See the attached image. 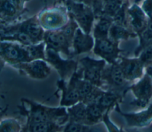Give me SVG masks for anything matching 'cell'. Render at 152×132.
Returning <instances> with one entry per match:
<instances>
[{
    "mask_svg": "<svg viewBox=\"0 0 152 132\" xmlns=\"http://www.w3.org/2000/svg\"><path fill=\"white\" fill-rule=\"evenodd\" d=\"M21 101L30 106L28 111L23 106H18L20 109L21 114L27 117L26 123L27 125L45 122H56L64 125L69 121V114L65 106L51 108L25 98H23Z\"/></svg>",
    "mask_w": 152,
    "mask_h": 132,
    "instance_id": "1",
    "label": "cell"
},
{
    "mask_svg": "<svg viewBox=\"0 0 152 132\" xmlns=\"http://www.w3.org/2000/svg\"><path fill=\"white\" fill-rule=\"evenodd\" d=\"M109 64V66H105L102 71L103 87L105 86L107 90L116 93L122 96V92L126 91L125 90L126 84V78L119 63Z\"/></svg>",
    "mask_w": 152,
    "mask_h": 132,
    "instance_id": "2",
    "label": "cell"
},
{
    "mask_svg": "<svg viewBox=\"0 0 152 132\" xmlns=\"http://www.w3.org/2000/svg\"><path fill=\"white\" fill-rule=\"evenodd\" d=\"M46 61L51 64L58 71L61 79L67 80L70 78L78 68V62L71 58L64 59L61 58L57 52L52 49L46 48Z\"/></svg>",
    "mask_w": 152,
    "mask_h": 132,
    "instance_id": "3",
    "label": "cell"
},
{
    "mask_svg": "<svg viewBox=\"0 0 152 132\" xmlns=\"http://www.w3.org/2000/svg\"><path fill=\"white\" fill-rule=\"evenodd\" d=\"M80 69L83 71V78L94 85L103 87L102 74L106 66L104 59L96 60L88 56L84 57L79 60Z\"/></svg>",
    "mask_w": 152,
    "mask_h": 132,
    "instance_id": "4",
    "label": "cell"
},
{
    "mask_svg": "<svg viewBox=\"0 0 152 132\" xmlns=\"http://www.w3.org/2000/svg\"><path fill=\"white\" fill-rule=\"evenodd\" d=\"M0 55L2 60L13 66L22 62H29L25 46L18 44L2 42Z\"/></svg>",
    "mask_w": 152,
    "mask_h": 132,
    "instance_id": "5",
    "label": "cell"
},
{
    "mask_svg": "<svg viewBox=\"0 0 152 132\" xmlns=\"http://www.w3.org/2000/svg\"><path fill=\"white\" fill-rule=\"evenodd\" d=\"M47 62L43 59H36L18 64L12 67L18 69L21 73H23L32 78L42 80L47 78L51 73V68Z\"/></svg>",
    "mask_w": 152,
    "mask_h": 132,
    "instance_id": "6",
    "label": "cell"
},
{
    "mask_svg": "<svg viewBox=\"0 0 152 132\" xmlns=\"http://www.w3.org/2000/svg\"><path fill=\"white\" fill-rule=\"evenodd\" d=\"M121 51L116 41L108 37L96 39L93 49L94 54L99 56L109 64L117 62L116 59L119 58V53Z\"/></svg>",
    "mask_w": 152,
    "mask_h": 132,
    "instance_id": "7",
    "label": "cell"
},
{
    "mask_svg": "<svg viewBox=\"0 0 152 132\" xmlns=\"http://www.w3.org/2000/svg\"><path fill=\"white\" fill-rule=\"evenodd\" d=\"M43 39L46 44V48L52 49L57 52H62L68 58L73 57L69 50L70 43L61 32L48 31L44 34Z\"/></svg>",
    "mask_w": 152,
    "mask_h": 132,
    "instance_id": "8",
    "label": "cell"
},
{
    "mask_svg": "<svg viewBox=\"0 0 152 132\" xmlns=\"http://www.w3.org/2000/svg\"><path fill=\"white\" fill-rule=\"evenodd\" d=\"M69 11L80 25L84 32L89 33L93 21V14L91 9L83 4L69 3Z\"/></svg>",
    "mask_w": 152,
    "mask_h": 132,
    "instance_id": "9",
    "label": "cell"
},
{
    "mask_svg": "<svg viewBox=\"0 0 152 132\" xmlns=\"http://www.w3.org/2000/svg\"><path fill=\"white\" fill-rule=\"evenodd\" d=\"M20 31L27 34L34 41V43H38L44 37L43 32L41 26L34 18L25 21L20 25L9 27L4 30V33H8Z\"/></svg>",
    "mask_w": 152,
    "mask_h": 132,
    "instance_id": "10",
    "label": "cell"
},
{
    "mask_svg": "<svg viewBox=\"0 0 152 132\" xmlns=\"http://www.w3.org/2000/svg\"><path fill=\"white\" fill-rule=\"evenodd\" d=\"M57 84L59 89L62 91L61 106H70L82 102L81 98L71 79L69 78L68 83H65V80L61 79L58 81Z\"/></svg>",
    "mask_w": 152,
    "mask_h": 132,
    "instance_id": "11",
    "label": "cell"
},
{
    "mask_svg": "<svg viewBox=\"0 0 152 132\" xmlns=\"http://www.w3.org/2000/svg\"><path fill=\"white\" fill-rule=\"evenodd\" d=\"M93 46L94 41L92 37L88 33L82 32L80 29L77 28L72 40V56L88 52Z\"/></svg>",
    "mask_w": 152,
    "mask_h": 132,
    "instance_id": "12",
    "label": "cell"
},
{
    "mask_svg": "<svg viewBox=\"0 0 152 132\" xmlns=\"http://www.w3.org/2000/svg\"><path fill=\"white\" fill-rule=\"evenodd\" d=\"M119 63L125 78L128 80H132L141 76L142 73V61L138 59H128L121 58Z\"/></svg>",
    "mask_w": 152,
    "mask_h": 132,
    "instance_id": "13",
    "label": "cell"
},
{
    "mask_svg": "<svg viewBox=\"0 0 152 132\" xmlns=\"http://www.w3.org/2000/svg\"><path fill=\"white\" fill-rule=\"evenodd\" d=\"M65 15L58 10L48 11L40 17L42 26L47 29L54 30L61 27L66 22Z\"/></svg>",
    "mask_w": 152,
    "mask_h": 132,
    "instance_id": "14",
    "label": "cell"
},
{
    "mask_svg": "<svg viewBox=\"0 0 152 132\" xmlns=\"http://www.w3.org/2000/svg\"><path fill=\"white\" fill-rule=\"evenodd\" d=\"M131 89L137 96L138 105H145L148 99L152 94V86L148 78L146 77L137 84L132 86Z\"/></svg>",
    "mask_w": 152,
    "mask_h": 132,
    "instance_id": "15",
    "label": "cell"
},
{
    "mask_svg": "<svg viewBox=\"0 0 152 132\" xmlns=\"http://www.w3.org/2000/svg\"><path fill=\"white\" fill-rule=\"evenodd\" d=\"M64 125H61L56 122H45L25 124L22 128L21 131L29 132H52L59 131L64 129Z\"/></svg>",
    "mask_w": 152,
    "mask_h": 132,
    "instance_id": "16",
    "label": "cell"
},
{
    "mask_svg": "<svg viewBox=\"0 0 152 132\" xmlns=\"http://www.w3.org/2000/svg\"><path fill=\"white\" fill-rule=\"evenodd\" d=\"M69 114V120L87 125L86 104L83 102L71 106L67 109Z\"/></svg>",
    "mask_w": 152,
    "mask_h": 132,
    "instance_id": "17",
    "label": "cell"
},
{
    "mask_svg": "<svg viewBox=\"0 0 152 132\" xmlns=\"http://www.w3.org/2000/svg\"><path fill=\"white\" fill-rule=\"evenodd\" d=\"M122 96L113 92L106 90L102 92L101 95L97 99L96 103L105 111L110 110L115 105H118L119 100Z\"/></svg>",
    "mask_w": 152,
    "mask_h": 132,
    "instance_id": "18",
    "label": "cell"
},
{
    "mask_svg": "<svg viewBox=\"0 0 152 132\" xmlns=\"http://www.w3.org/2000/svg\"><path fill=\"white\" fill-rule=\"evenodd\" d=\"M87 123L88 125H93L100 122L103 117L104 111L96 102H91L86 105Z\"/></svg>",
    "mask_w": 152,
    "mask_h": 132,
    "instance_id": "19",
    "label": "cell"
},
{
    "mask_svg": "<svg viewBox=\"0 0 152 132\" xmlns=\"http://www.w3.org/2000/svg\"><path fill=\"white\" fill-rule=\"evenodd\" d=\"M131 17V23L137 31L141 30L145 26V15L142 11L137 5L132 6L128 11Z\"/></svg>",
    "mask_w": 152,
    "mask_h": 132,
    "instance_id": "20",
    "label": "cell"
},
{
    "mask_svg": "<svg viewBox=\"0 0 152 132\" xmlns=\"http://www.w3.org/2000/svg\"><path fill=\"white\" fill-rule=\"evenodd\" d=\"M45 42L39 44H33L25 46L29 61L36 59H43L46 61V53L45 49Z\"/></svg>",
    "mask_w": 152,
    "mask_h": 132,
    "instance_id": "21",
    "label": "cell"
},
{
    "mask_svg": "<svg viewBox=\"0 0 152 132\" xmlns=\"http://www.w3.org/2000/svg\"><path fill=\"white\" fill-rule=\"evenodd\" d=\"M112 26V20L106 17L101 18L95 26L94 36L96 39L107 37L110 28Z\"/></svg>",
    "mask_w": 152,
    "mask_h": 132,
    "instance_id": "22",
    "label": "cell"
},
{
    "mask_svg": "<svg viewBox=\"0 0 152 132\" xmlns=\"http://www.w3.org/2000/svg\"><path fill=\"white\" fill-rule=\"evenodd\" d=\"M109 34L110 36V39L116 42L121 39H126L129 36L128 31H127L122 26L118 24L111 26Z\"/></svg>",
    "mask_w": 152,
    "mask_h": 132,
    "instance_id": "23",
    "label": "cell"
},
{
    "mask_svg": "<svg viewBox=\"0 0 152 132\" xmlns=\"http://www.w3.org/2000/svg\"><path fill=\"white\" fill-rule=\"evenodd\" d=\"M93 125H88L71 120H69L66 125H64L63 131L67 132H88L94 131L95 128L92 127Z\"/></svg>",
    "mask_w": 152,
    "mask_h": 132,
    "instance_id": "24",
    "label": "cell"
},
{
    "mask_svg": "<svg viewBox=\"0 0 152 132\" xmlns=\"http://www.w3.org/2000/svg\"><path fill=\"white\" fill-rule=\"evenodd\" d=\"M22 128L19 122L14 118H8L2 120L0 131L3 132H16L21 131Z\"/></svg>",
    "mask_w": 152,
    "mask_h": 132,
    "instance_id": "25",
    "label": "cell"
},
{
    "mask_svg": "<svg viewBox=\"0 0 152 132\" xmlns=\"http://www.w3.org/2000/svg\"><path fill=\"white\" fill-rule=\"evenodd\" d=\"M17 8L10 0H1V13L2 16L12 17L17 13Z\"/></svg>",
    "mask_w": 152,
    "mask_h": 132,
    "instance_id": "26",
    "label": "cell"
},
{
    "mask_svg": "<svg viewBox=\"0 0 152 132\" xmlns=\"http://www.w3.org/2000/svg\"><path fill=\"white\" fill-rule=\"evenodd\" d=\"M77 24L74 23V21H71L68 24L65 25L61 30V32L66 38L70 45L72 44V40L75 32L77 29Z\"/></svg>",
    "mask_w": 152,
    "mask_h": 132,
    "instance_id": "27",
    "label": "cell"
},
{
    "mask_svg": "<svg viewBox=\"0 0 152 132\" xmlns=\"http://www.w3.org/2000/svg\"><path fill=\"white\" fill-rule=\"evenodd\" d=\"M120 6L121 3L119 0H111L105 2L104 11L107 14L114 16L115 13L121 8Z\"/></svg>",
    "mask_w": 152,
    "mask_h": 132,
    "instance_id": "28",
    "label": "cell"
},
{
    "mask_svg": "<svg viewBox=\"0 0 152 132\" xmlns=\"http://www.w3.org/2000/svg\"><path fill=\"white\" fill-rule=\"evenodd\" d=\"M152 59V45L148 46L142 54L141 59L142 61H147Z\"/></svg>",
    "mask_w": 152,
    "mask_h": 132,
    "instance_id": "29",
    "label": "cell"
},
{
    "mask_svg": "<svg viewBox=\"0 0 152 132\" xmlns=\"http://www.w3.org/2000/svg\"><path fill=\"white\" fill-rule=\"evenodd\" d=\"M143 37L145 40L152 38V20L148 24L146 31L143 34Z\"/></svg>",
    "mask_w": 152,
    "mask_h": 132,
    "instance_id": "30",
    "label": "cell"
},
{
    "mask_svg": "<svg viewBox=\"0 0 152 132\" xmlns=\"http://www.w3.org/2000/svg\"><path fill=\"white\" fill-rule=\"evenodd\" d=\"M144 9L148 14L152 12V0H146L144 4Z\"/></svg>",
    "mask_w": 152,
    "mask_h": 132,
    "instance_id": "31",
    "label": "cell"
},
{
    "mask_svg": "<svg viewBox=\"0 0 152 132\" xmlns=\"http://www.w3.org/2000/svg\"><path fill=\"white\" fill-rule=\"evenodd\" d=\"M17 8V9H20L23 4L24 0H10Z\"/></svg>",
    "mask_w": 152,
    "mask_h": 132,
    "instance_id": "32",
    "label": "cell"
},
{
    "mask_svg": "<svg viewBox=\"0 0 152 132\" xmlns=\"http://www.w3.org/2000/svg\"><path fill=\"white\" fill-rule=\"evenodd\" d=\"M103 1H104V2H107L110 1H111V0H103Z\"/></svg>",
    "mask_w": 152,
    "mask_h": 132,
    "instance_id": "33",
    "label": "cell"
}]
</instances>
